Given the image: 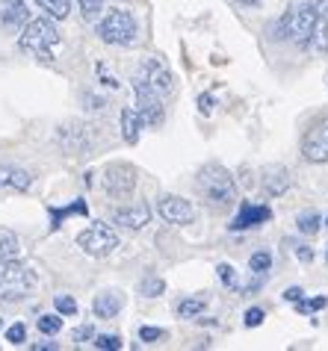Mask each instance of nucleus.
<instances>
[{"label":"nucleus","instance_id":"1","mask_svg":"<svg viewBox=\"0 0 328 351\" xmlns=\"http://www.w3.org/2000/svg\"><path fill=\"white\" fill-rule=\"evenodd\" d=\"M196 189L198 195L204 198L210 207H231V204L237 201V180L231 178V171L228 169H222L219 162H210L204 165V169L198 171V178H196Z\"/></svg>","mask_w":328,"mask_h":351},{"label":"nucleus","instance_id":"2","mask_svg":"<svg viewBox=\"0 0 328 351\" xmlns=\"http://www.w3.org/2000/svg\"><path fill=\"white\" fill-rule=\"evenodd\" d=\"M320 6L316 3H298L293 6L290 12H287L281 18V24H278V38H290V42H296L298 47H307V42H311V33L316 21H320Z\"/></svg>","mask_w":328,"mask_h":351},{"label":"nucleus","instance_id":"3","mask_svg":"<svg viewBox=\"0 0 328 351\" xmlns=\"http://www.w3.org/2000/svg\"><path fill=\"white\" fill-rule=\"evenodd\" d=\"M18 45H21L24 53L36 56V60L51 62L54 60V47L60 45V33H56V27L47 21V18H36V21H30L24 27Z\"/></svg>","mask_w":328,"mask_h":351},{"label":"nucleus","instance_id":"4","mask_svg":"<svg viewBox=\"0 0 328 351\" xmlns=\"http://www.w3.org/2000/svg\"><path fill=\"white\" fill-rule=\"evenodd\" d=\"M36 275L15 257H0V301H18L30 295Z\"/></svg>","mask_w":328,"mask_h":351},{"label":"nucleus","instance_id":"5","mask_svg":"<svg viewBox=\"0 0 328 351\" xmlns=\"http://www.w3.org/2000/svg\"><path fill=\"white\" fill-rule=\"evenodd\" d=\"M98 36H101V42H107V45L128 47L137 42V21H133V15L124 12V9H113L98 24Z\"/></svg>","mask_w":328,"mask_h":351},{"label":"nucleus","instance_id":"6","mask_svg":"<svg viewBox=\"0 0 328 351\" xmlns=\"http://www.w3.org/2000/svg\"><path fill=\"white\" fill-rule=\"evenodd\" d=\"M77 245L80 251H86L89 257H110L115 248H119V237L110 224L104 221H92L86 230L77 233Z\"/></svg>","mask_w":328,"mask_h":351},{"label":"nucleus","instance_id":"7","mask_svg":"<svg viewBox=\"0 0 328 351\" xmlns=\"http://www.w3.org/2000/svg\"><path fill=\"white\" fill-rule=\"evenodd\" d=\"M133 86H148V89L166 95L172 89V74L163 65V60H145L137 68V74H133Z\"/></svg>","mask_w":328,"mask_h":351},{"label":"nucleus","instance_id":"8","mask_svg":"<svg viewBox=\"0 0 328 351\" xmlns=\"http://www.w3.org/2000/svg\"><path fill=\"white\" fill-rule=\"evenodd\" d=\"M302 154L307 162H328V115L311 124L302 139Z\"/></svg>","mask_w":328,"mask_h":351},{"label":"nucleus","instance_id":"9","mask_svg":"<svg viewBox=\"0 0 328 351\" xmlns=\"http://www.w3.org/2000/svg\"><path fill=\"white\" fill-rule=\"evenodd\" d=\"M104 189H107L110 198H128V195L137 189V171L124 162L110 165L107 178H104Z\"/></svg>","mask_w":328,"mask_h":351},{"label":"nucleus","instance_id":"10","mask_svg":"<svg viewBox=\"0 0 328 351\" xmlns=\"http://www.w3.org/2000/svg\"><path fill=\"white\" fill-rule=\"evenodd\" d=\"M133 92H137V112L142 124H148V128H157L163 121V104H160V92L148 89V86H133Z\"/></svg>","mask_w":328,"mask_h":351},{"label":"nucleus","instance_id":"11","mask_svg":"<svg viewBox=\"0 0 328 351\" xmlns=\"http://www.w3.org/2000/svg\"><path fill=\"white\" fill-rule=\"evenodd\" d=\"M157 210H160V216L172 224H192L196 221V207H192L189 201L178 198V195H163Z\"/></svg>","mask_w":328,"mask_h":351},{"label":"nucleus","instance_id":"12","mask_svg":"<svg viewBox=\"0 0 328 351\" xmlns=\"http://www.w3.org/2000/svg\"><path fill=\"white\" fill-rule=\"evenodd\" d=\"M272 219V210L266 207V204H243V210H239V216L231 221V230H246V228H257V224H263Z\"/></svg>","mask_w":328,"mask_h":351},{"label":"nucleus","instance_id":"13","mask_svg":"<svg viewBox=\"0 0 328 351\" xmlns=\"http://www.w3.org/2000/svg\"><path fill=\"white\" fill-rule=\"evenodd\" d=\"M263 195H269V198H278V195H284L287 189H290V174H287L284 165H269V169H263Z\"/></svg>","mask_w":328,"mask_h":351},{"label":"nucleus","instance_id":"14","mask_svg":"<svg viewBox=\"0 0 328 351\" xmlns=\"http://www.w3.org/2000/svg\"><path fill=\"white\" fill-rule=\"evenodd\" d=\"M148 219H151V210L145 207V204H137V207H124V210L113 213V221L121 224V228H130V230L145 228Z\"/></svg>","mask_w":328,"mask_h":351},{"label":"nucleus","instance_id":"15","mask_svg":"<svg viewBox=\"0 0 328 351\" xmlns=\"http://www.w3.org/2000/svg\"><path fill=\"white\" fill-rule=\"evenodd\" d=\"M95 316L98 319H113V316H119L121 313V307H124V295L119 289H107V292H101V295H95Z\"/></svg>","mask_w":328,"mask_h":351},{"label":"nucleus","instance_id":"16","mask_svg":"<svg viewBox=\"0 0 328 351\" xmlns=\"http://www.w3.org/2000/svg\"><path fill=\"white\" fill-rule=\"evenodd\" d=\"M30 183H33V178L24 169L0 165V189H18V192H24V189H30Z\"/></svg>","mask_w":328,"mask_h":351},{"label":"nucleus","instance_id":"17","mask_svg":"<svg viewBox=\"0 0 328 351\" xmlns=\"http://www.w3.org/2000/svg\"><path fill=\"white\" fill-rule=\"evenodd\" d=\"M24 21H27L24 0H0V24L3 27H18Z\"/></svg>","mask_w":328,"mask_h":351},{"label":"nucleus","instance_id":"18","mask_svg":"<svg viewBox=\"0 0 328 351\" xmlns=\"http://www.w3.org/2000/svg\"><path fill=\"white\" fill-rule=\"evenodd\" d=\"M139 128H142V119L137 112V106H124L121 110V136L128 145H137L139 142Z\"/></svg>","mask_w":328,"mask_h":351},{"label":"nucleus","instance_id":"19","mask_svg":"<svg viewBox=\"0 0 328 351\" xmlns=\"http://www.w3.org/2000/svg\"><path fill=\"white\" fill-rule=\"evenodd\" d=\"M307 51H314V53H325V51H328V21H325L323 15H320V21H316L314 33H311Z\"/></svg>","mask_w":328,"mask_h":351},{"label":"nucleus","instance_id":"20","mask_svg":"<svg viewBox=\"0 0 328 351\" xmlns=\"http://www.w3.org/2000/svg\"><path fill=\"white\" fill-rule=\"evenodd\" d=\"M204 307H207V298H183L180 304H178V316L180 319H196L198 313H204Z\"/></svg>","mask_w":328,"mask_h":351},{"label":"nucleus","instance_id":"21","mask_svg":"<svg viewBox=\"0 0 328 351\" xmlns=\"http://www.w3.org/2000/svg\"><path fill=\"white\" fill-rule=\"evenodd\" d=\"M166 292V280L157 278V275H145L142 278V284H139V295H145V298H157Z\"/></svg>","mask_w":328,"mask_h":351},{"label":"nucleus","instance_id":"22","mask_svg":"<svg viewBox=\"0 0 328 351\" xmlns=\"http://www.w3.org/2000/svg\"><path fill=\"white\" fill-rule=\"evenodd\" d=\"M77 213H80V216H86V201H74L71 207H65V210H51V230H56L62 219L77 216Z\"/></svg>","mask_w":328,"mask_h":351},{"label":"nucleus","instance_id":"23","mask_svg":"<svg viewBox=\"0 0 328 351\" xmlns=\"http://www.w3.org/2000/svg\"><path fill=\"white\" fill-rule=\"evenodd\" d=\"M51 18H69L71 12V0H36Z\"/></svg>","mask_w":328,"mask_h":351},{"label":"nucleus","instance_id":"24","mask_svg":"<svg viewBox=\"0 0 328 351\" xmlns=\"http://www.w3.org/2000/svg\"><path fill=\"white\" fill-rule=\"evenodd\" d=\"M18 254V237L12 230L0 228V257H15Z\"/></svg>","mask_w":328,"mask_h":351},{"label":"nucleus","instance_id":"25","mask_svg":"<svg viewBox=\"0 0 328 351\" xmlns=\"http://www.w3.org/2000/svg\"><path fill=\"white\" fill-rule=\"evenodd\" d=\"M36 325H38V330H42V334L54 337V334H60V330H62V319L54 316V313H47V316H38Z\"/></svg>","mask_w":328,"mask_h":351},{"label":"nucleus","instance_id":"26","mask_svg":"<svg viewBox=\"0 0 328 351\" xmlns=\"http://www.w3.org/2000/svg\"><path fill=\"white\" fill-rule=\"evenodd\" d=\"M298 230L302 233H307V237H314L316 230H320V224H323V219L316 216V213H305V216H298Z\"/></svg>","mask_w":328,"mask_h":351},{"label":"nucleus","instance_id":"27","mask_svg":"<svg viewBox=\"0 0 328 351\" xmlns=\"http://www.w3.org/2000/svg\"><path fill=\"white\" fill-rule=\"evenodd\" d=\"M328 304V298L325 295H316V298H311V301H305V298H298L296 301V310L302 316H307V313H316V310H323Z\"/></svg>","mask_w":328,"mask_h":351},{"label":"nucleus","instance_id":"28","mask_svg":"<svg viewBox=\"0 0 328 351\" xmlns=\"http://www.w3.org/2000/svg\"><path fill=\"white\" fill-rule=\"evenodd\" d=\"M269 266H272V254H269V251H257V254H252V260H248V269L255 271H260V275H263V271H269Z\"/></svg>","mask_w":328,"mask_h":351},{"label":"nucleus","instance_id":"29","mask_svg":"<svg viewBox=\"0 0 328 351\" xmlns=\"http://www.w3.org/2000/svg\"><path fill=\"white\" fill-rule=\"evenodd\" d=\"M80 3V15H83V21H95L101 12V6H104V0H77Z\"/></svg>","mask_w":328,"mask_h":351},{"label":"nucleus","instance_id":"30","mask_svg":"<svg viewBox=\"0 0 328 351\" xmlns=\"http://www.w3.org/2000/svg\"><path fill=\"white\" fill-rule=\"evenodd\" d=\"M219 271V280L225 284L228 289H237L239 292V284H237V271H234V266H228V263H222V266L216 269Z\"/></svg>","mask_w":328,"mask_h":351},{"label":"nucleus","instance_id":"31","mask_svg":"<svg viewBox=\"0 0 328 351\" xmlns=\"http://www.w3.org/2000/svg\"><path fill=\"white\" fill-rule=\"evenodd\" d=\"M95 348H101V351H115V348H121V339L115 337V334H101V337H95Z\"/></svg>","mask_w":328,"mask_h":351},{"label":"nucleus","instance_id":"32","mask_svg":"<svg viewBox=\"0 0 328 351\" xmlns=\"http://www.w3.org/2000/svg\"><path fill=\"white\" fill-rule=\"evenodd\" d=\"M54 304H56V310H60L62 316H74L77 313V301L71 295H56Z\"/></svg>","mask_w":328,"mask_h":351},{"label":"nucleus","instance_id":"33","mask_svg":"<svg viewBox=\"0 0 328 351\" xmlns=\"http://www.w3.org/2000/svg\"><path fill=\"white\" fill-rule=\"evenodd\" d=\"M139 339H142V343H157V339H166V330H163V328H142Z\"/></svg>","mask_w":328,"mask_h":351},{"label":"nucleus","instance_id":"34","mask_svg":"<svg viewBox=\"0 0 328 351\" xmlns=\"http://www.w3.org/2000/svg\"><path fill=\"white\" fill-rule=\"evenodd\" d=\"M6 339H9L12 346H21L24 339H27V328H24V325H12V328L6 330Z\"/></svg>","mask_w":328,"mask_h":351},{"label":"nucleus","instance_id":"35","mask_svg":"<svg viewBox=\"0 0 328 351\" xmlns=\"http://www.w3.org/2000/svg\"><path fill=\"white\" fill-rule=\"evenodd\" d=\"M89 339H95V328L92 325H80V328H77L74 330V343H89Z\"/></svg>","mask_w":328,"mask_h":351},{"label":"nucleus","instance_id":"36","mask_svg":"<svg viewBox=\"0 0 328 351\" xmlns=\"http://www.w3.org/2000/svg\"><path fill=\"white\" fill-rule=\"evenodd\" d=\"M263 310H260V307H252V310H246V328H257L260 325V322H263Z\"/></svg>","mask_w":328,"mask_h":351},{"label":"nucleus","instance_id":"37","mask_svg":"<svg viewBox=\"0 0 328 351\" xmlns=\"http://www.w3.org/2000/svg\"><path fill=\"white\" fill-rule=\"evenodd\" d=\"M298 298H305V292H302V287H290L284 292V301H290V304H296Z\"/></svg>","mask_w":328,"mask_h":351},{"label":"nucleus","instance_id":"38","mask_svg":"<svg viewBox=\"0 0 328 351\" xmlns=\"http://www.w3.org/2000/svg\"><path fill=\"white\" fill-rule=\"evenodd\" d=\"M293 251H296V257H298V260H302V263H311V260H314V251H311V248H307V245H296Z\"/></svg>","mask_w":328,"mask_h":351},{"label":"nucleus","instance_id":"39","mask_svg":"<svg viewBox=\"0 0 328 351\" xmlns=\"http://www.w3.org/2000/svg\"><path fill=\"white\" fill-rule=\"evenodd\" d=\"M198 110L207 115L210 110H213V97H210V95H201V97H198Z\"/></svg>","mask_w":328,"mask_h":351},{"label":"nucleus","instance_id":"40","mask_svg":"<svg viewBox=\"0 0 328 351\" xmlns=\"http://www.w3.org/2000/svg\"><path fill=\"white\" fill-rule=\"evenodd\" d=\"M33 348H36V351H38V348H42V351H56V346H54V343H36Z\"/></svg>","mask_w":328,"mask_h":351},{"label":"nucleus","instance_id":"41","mask_svg":"<svg viewBox=\"0 0 328 351\" xmlns=\"http://www.w3.org/2000/svg\"><path fill=\"white\" fill-rule=\"evenodd\" d=\"M234 3H243V6H257L260 0H234Z\"/></svg>","mask_w":328,"mask_h":351},{"label":"nucleus","instance_id":"42","mask_svg":"<svg viewBox=\"0 0 328 351\" xmlns=\"http://www.w3.org/2000/svg\"><path fill=\"white\" fill-rule=\"evenodd\" d=\"M320 9H325V12H328V0H320Z\"/></svg>","mask_w":328,"mask_h":351},{"label":"nucleus","instance_id":"43","mask_svg":"<svg viewBox=\"0 0 328 351\" xmlns=\"http://www.w3.org/2000/svg\"><path fill=\"white\" fill-rule=\"evenodd\" d=\"M325 260H328V254H325Z\"/></svg>","mask_w":328,"mask_h":351},{"label":"nucleus","instance_id":"44","mask_svg":"<svg viewBox=\"0 0 328 351\" xmlns=\"http://www.w3.org/2000/svg\"><path fill=\"white\" fill-rule=\"evenodd\" d=\"M325 224H328V219H325Z\"/></svg>","mask_w":328,"mask_h":351}]
</instances>
